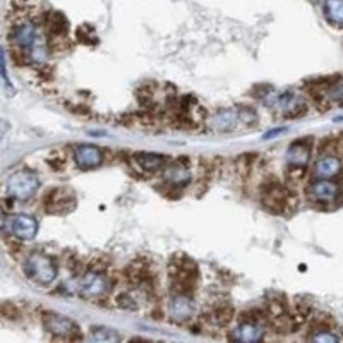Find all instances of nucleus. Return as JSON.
<instances>
[{
  "label": "nucleus",
  "instance_id": "nucleus-1",
  "mask_svg": "<svg viewBox=\"0 0 343 343\" xmlns=\"http://www.w3.org/2000/svg\"><path fill=\"white\" fill-rule=\"evenodd\" d=\"M24 273L38 285H50L57 278V266L43 252H31L24 261Z\"/></svg>",
  "mask_w": 343,
  "mask_h": 343
},
{
  "label": "nucleus",
  "instance_id": "nucleus-2",
  "mask_svg": "<svg viewBox=\"0 0 343 343\" xmlns=\"http://www.w3.org/2000/svg\"><path fill=\"white\" fill-rule=\"evenodd\" d=\"M38 189H40V179L33 172H28V170L12 173L5 184L7 194L14 199H19V201L31 199L38 192Z\"/></svg>",
  "mask_w": 343,
  "mask_h": 343
},
{
  "label": "nucleus",
  "instance_id": "nucleus-3",
  "mask_svg": "<svg viewBox=\"0 0 343 343\" xmlns=\"http://www.w3.org/2000/svg\"><path fill=\"white\" fill-rule=\"evenodd\" d=\"M110 288V280L103 273L98 271H86L78 280V292L84 299H100L105 295Z\"/></svg>",
  "mask_w": 343,
  "mask_h": 343
},
{
  "label": "nucleus",
  "instance_id": "nucleus-4",
  "mask_svg": "<svg viewBox=\"0 0 343 343\" xmlns=\"http://www.w3.org/2000/svg\"><path fill=\"white\" fill-rule=\"evenodd\" d=\"M5 229L9 230V233H12L14 237L21 238V240H31L36 237L40 225H38V220L31 215L16 213L7 218Z\"/></svg>",
  "mask_w": 343,
  "mask_h": 343
},
{
  "label": "nucleus",
  "instance_id": "nucleus-5",
  "mask_svg": "<svg viewBox=\"0 0 343 343\" xmlns=\"http://www.w3.org/2000/svg\"><path fill=\"white\" fill-rule=\"evenodd\" d=\"M12 43L22 50V53H28L29 48L33 47L38 41V38L41 36V33L38 31V26L33 21H22L21 24H17L12 29Z\"/></svg>",
  "mask_w": 343,
  "mask_h": 343
},
{
  "label": "nucleus",
  "instance_id": "nucleus-6",
  "mask_svg": "<svg viewBox=\"0 0 343 343\" xmlns=\"http://www.w3.org/2000/svg\"><path fill=\"white\" fill-rule=\"evenodd\" d=\"M340 196V186L335 180L319 179L309 187V198L319 204H331Z\"/></svg>",
  "mask_w": 343,
  "mask_h": 343
},
{
  "label": "nucleus",
  "instance_id": "nucleus-7",
  "mask_svg": "<svg viewBox=\"0 0 343 343\" xmlns=\"http://www.w3.org/2000/svg\"><path fill=\"white\" fill-rule=\"evenodd\" d=\"M43 325L55 337L72 338L78 333V325L72 319L65 318L62 314H57V312H48L43 318Z\"/></svg>",
  "mask_w": 343,
  "mask_h": 343
},
{
  "label": "nucleus",
  "instance_id": "nucleus-8",
  "mask_svg": "<svg viewBox=\"0 0 343 343\" xmlns=\"http://www.w3.org/2000/svg\"><path fill=\"white\" fill-rule=\"evenodd\" d=\"M74 161L81 168H95L102 165L103 151L98 146L93 144H83L74 149Z\"/></svg>",
  "mask_w": 343,
  "mask_h": 343
},
{
  "label": "nucleus",
  "instance_id": "nucleus-9",
  "mask_svg": "<svg viewBox=\"0 0 343 343\" xmlns=\"http://www.w3.org/2000/svg\"><path fill=\"white\" fill-rule=\"evenodd\" d=\"M342 172V161L335 155L321 156L314 165V177L316 179H333Z\"/></svg>",
  "mask_w": 343,
  "mask_h": 343
},
{
  "label": "nucleus",
  "instance_id": "nucleus-10",
  "mask_svg": "<svg viewBox=\"0 0 343 343\" xmlns=\"http://www.w3.org/2000/svg\"><path fill=\"white\" fill-rule=\"evenodd\" d=\"M264 337V330L261 325L252 321H244L240 323L237 328L233 330L232 338L238 342H244V343H252V342H259L261 338Z\"/></svg>",
  "mask_w": 343,
  "mask_h": 343
},
{
  "label": "nucleus",
  "instance_id": "nucleus-11",
  "mask_svg": "<svg viewBox=\"0 0 343 343\" xmlns=\"http://www.w3.org/2000/svg\"><path fill=\"white\" fill-rule=\"evenodd\" d=\"M194 300L184 294L173 297L170 302V316L175 321H186L194 314Z\"/></svg>",
  "mask_w": 343,
  "mask_h": 343
},
{
  "label": "nucleus",
  "instance_id": "nucleus-12",
  "mask_svg": "<svg viewBox=\"0 0 343 343\" xmlns=\"http://www.w3.org/2000/svg\"><path fill=\"white\" fill-rule=\"evenodd\" d=\"M240 120V112L229 109V110H222L218 114L213 115V118L210 120V125L213 127L215 130H220V132H225V130H232L237 122Z\"/></svg>",
  "mask_w": 343,
  "mask_h": 343
},
{
  "label": "nucleus",
  "instance_id": "nucleus-13",
  "mask_svg": "<svg viewBox=\"0 0 343 343\" xmlns=\"http://www.w3.org/2000/svg\"><path fill=\"white\" fill-rule=\"evenodd\" d=\"M311 160V149L304 142H294L287 149V163L294 168H306Z\"/></svg>",
  "mask_w": 343,
  "mask_h": 343
},
{
  "label": "nucleus",
  "instance_id": "nucleus-14",
  "mask_svg": "<svg viewBox=\"0 0 343 343\" xmlns=\"http://www.w3.org/2000/svg\"><path fill=\"white\" fill-rule=\"evenodd\" d=\"M69 192L71 191H60V189L50 192L47 198V211H50V213H64V211H67L74 204V199H72V196Z\"/></svg>",
  "mask_w": 343,
  "mask_h": 343
},
{
  "label": "nucleus",
  "instance_id": "nucleus-15",
  "mask_svg": "<svg viewBox=\"0 0 343 343\" xmlns=\"http://www.w3.org/2000/svg\"><path fill=\"white\" fill-rule=\"evenodd\" d=\"M132 161L142 172H156L165 167L167 158L156 155V153H137V155L132 156Z\"/></svg>",
  "mask_w": 343,
  "mask_h": 343
},
{
  "label": "nucleus",
  "instance_id": "nucleus-16",
  "mask_svg": "<svg viewBox=\"0 0 343 343\" xmlns=\"http://www.w3.org/2000/svg\"><path fill=\"white\" fill-rule=\"evenodd\" d=\"M163 175H165V179H167L168 182H173V184H177V186L187 184L189 179H191V173H189L187 167H184V165H180V163L168 165V167L165 168Z\"/></svg>",
  "mask_w": 343,
  "mask_h": 343
},
{
  "label": "nucleus",
  "instance_id": "nucleus-17",
  "mask_svg": "<svg viewBox=\"0 0 343 343\" xmlns=\"http://www.w3.org/2000/svg\"><path fill=\"white\" fill-rule=\"evenodd\" d=\"M325 16L333 26L343 28V0H326Z\"/></svg>",
  "mask_w": 343,
  "mask_h": 343
},
{
  "label": "nucleus",
  "instance_id": "nucleus-18",
  "mask_svg": "<svg viewBox=\"0 0 343 343\" xmlns=\"http://www.w3.org/2000/svg\"><path fill=\"white\" fill-rule=\"evenodd\" d=\"M323 100L330 105H343V81L331 83L323 93Z\"/></svg>",
  "mask_w": 343,
  "mask_h": 343
},
{
  "label": "nucleus",
  "instance_id": "nucleus-19",
  "mask_svg": "<svg viewBox=\"0 0 343 343\" xmlns=\"http://www.w3.org/2000/svg\"><path fill=\"white\" fill-rule=\"evenodd\" d=\"M90 338L93 342H118L120 335L115 333L114 330H109V328H91Z\"/></svg>",
  "mask_w": 343,
  "mask_h": 343
},
{
  "label": "nucleus",
  "instance_id": "nucleus-20",
  "mask_svg": "<svg viewBox=\"0 0 343 343\" xmlns=\"http://www.w3.org/2000/svg\"><path fill=\"white\" fill-rule=\"evenodd\" d=\"M48 28L53 34H65L67 33L69 24H67V21H65V17L62 16V14L55 12V14H50Z\"/></svg>",
  "mask_w": 343,
  "mask_h": 343
},
{
  "label": "nucleus",
  "instance_id": "nucleus-21",
  "mask_svg": "<svg viewBox=\"0 0 343 343\" xmlns=\"http://www.w3.org/2000/svg\"><path fill=\"white\" fill-rule=\"evenodd\" d=\"M311 340L318 342V343H338V342H340V337H338V335H335L333 331H330V330H319V331H316V333L312 335Z\"/></svg>",
  "mask_w": 343,
  "mask_h": 343
},
{
  "label": "nucleus",
  "instance_id": "nucleus-22",
  "mask_svg": "<svg viewBox=\"0 0 343 343\" xmlns=\"http://www.w3.org/2000/svg\"><path fill=\"white\" fill-rule=\"evenodd\" d=\"M285 132V129H276V130H269V132L264 134V139H271L273 136H278V134Z\"/></svg>",
  "mask_w": 343,
  "mask_h": 343
}]
</instances>
